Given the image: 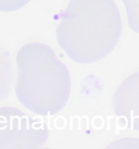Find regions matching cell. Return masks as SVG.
I'll list each match as a JSON object with an SVG mask.
<instances>
[{"mask_svg": "<svg viewBox=\"0 0 139 149\" xmlns=\"http://www.w3.org/2000/svg\"><path fill=\"white\" fill-rule=\"evenodd\" d=\"M11 86V66L9 54L0 46V101L9 95Z\"/></svg>", "mask_w": 139, "mask_h": 149, "instance_id": "5", "label": "cell"}, {"mask_svg": "<svg viewBox=\"0 0 139 149\" xmlns=\"http://www.w3.org/2000/svg\"><path fill=\"white\" fill-rule=\"evenodd\" d=\"M15 95L38 116L56 114L65 107L71 95L70 72L48 45L33 42L19 50Z\"/></svg>", "mask_w": 139, "mask_h": 149, "instance_id": "2", "label": "cell"}, {"mask_svg": "<svg viewBox=\"0 0 139 149\" xmlns=\"http://www.w3.org/2000/svg\"><path fill=\"white\" fill-rule=\"evenodd\" d=\"M122 31L114 0H70L56 36L71 60L88 64L108 57L117 45Z\"/></svg>", "mask_w": 139, "mask_h": 149, "instance_id": "1", "label": "cell"}, {"mask_svg": "<svg viewBox=\"0 0 139 149\" xmlns=\"http://www.w3.org/2000/svg\"><path fill=\"white\" fill-rule=\"evenodd\" d=\"M31 0H0V11L12 12L25 7Z\"/></svg>", "mask_w": 139, "mask_h": 149, "instance_id": "7", "label": "cell"}, {"mask_svg": "<svg viewBox=\"0 0 139 149\" xmlns=\"http://www.w3.org/2000/svg\"><path fill=\"white\" fill-rule=\"evenodd\" d=\"M112 109L131 130L139 132V71L120 84L112 98Z\"/></svg>", "mask_w": 139, "mask_h": 149, "instance_id": "4", "label": "cell"}, {"mask_svg": "<svg viewBox=\"0 0 139 149\" xmlns=\"http://www.w3.org/2000/svg\"><path fill=\"white\" fill-rule=\"evenodd\" d=\"M122 2L126 8L129 29L139 34V0H122Z\"/></svg>", "mask_w": 139, "mask_h": 149, "instance_id": "6", "label": "cell"}, {"mask_svg": "<svg viewBox=\"0 0 139 149\" xmlns=\"http://www.w3.org/2000/svg\"><path fill=\"white\" fill-rule=\"evenodd\" d=\"M44 121L17 107H0V148H39L47 143Z\"/></svg>", "mask_w": 139, "mask_h": 149, "instance_id": "3", "label": "cell"}]
</instances>
